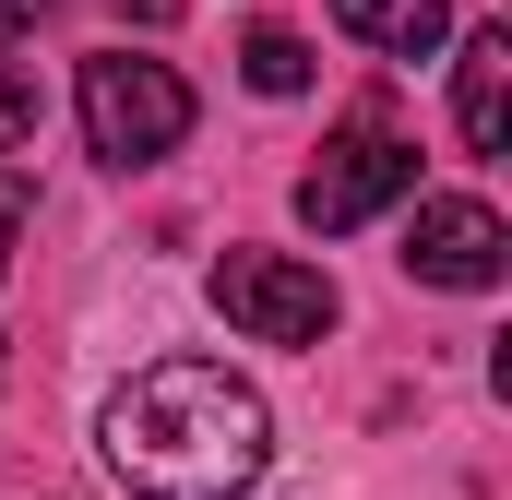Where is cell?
Returning a JSON list of instances; mask_svg holds the SVG:
<instances>
[{
  "label": "cell",
  "mask_w": 512,
  "mask_h": 500,
  "mask_svg": "<svg viewBox=\"0 0 512 500\" xmlns=\"http://www.w3.org/2000/svg\"><path fill=\"white\" fill-rule=\"evenodd\" d=\"M36 131H48V108H36V84L0 60V155H36Z\"/></svg>",
  "instance_id": "obj_9"
},
{
  "label": "cell",
  "mask_w": 512,
  "mask_h": 500,
  "mask_svg": "<svg viewBox=\"0 0 512 500\" xmlns=\"http://www.w3.org/2000/svg\"><path fill=\"white\" fill-rule=\"evenodd\" d=\"M96 453L131 500H239L274 465V417L215 358H155L96 405Z\"/></svg>",
  "instance_id": "obj_1"
},
{
  "label": "cell",
  "mask_w": 512,
  "mask_h": 500,
  "mask_svg": "<svg viewBox=\"0 0 512 500\" xmlns=\"http://www.w3.org/2000/svg\"><path fill=\"white\" fill-rule=\"evenodd\" d=\"M36 12H48V0H0V36H12V24H36Z\"/></svg>",
  "instance_id": "obj_10"
},
{
  "label": "cell",
  "mask_w": 512,
  "mask_h": 500,
  "mask_svg": "<svg viewBox=\"0 0 512 500\" xmlns=\"http://www.w3.org/2000/svg\"><path fill=\"white\" fill-rule=\"evenodd\" d=\"M453 131H465V155H501L512 143V24L465 36V60H453Z\"/></svg>",
  "instance_id": "obj_6"
},
{
  "label": "cell",
  "mask_w": 512,
  "mask_h": 500,
  "mask_svg": "<svg viewBox=\"0 0 512 500\" xmlns=\"http://www.w3.org/2000/svg\"><path fill=\"white\" fill-rule=\"evenodd\" d=\"M405 191H417V143H393L382 120H358V131H334V143H322V167L298 179V215L334 239V227H370V215L405 203Z\"/></svg>",
  "instance_id": "obj_4"
},
{
  "label": "cell",
  "mask_w": 512,
  "mask_h": 500,
  "mask_svg": "<svg viewBox=\"0 0 512 500\" xmlns=\"http://www.w3.org/2000/svg\"><path fill=\"white\" fill-rule=\"evenodd\" d=\"M334 24L358 48H382V60H429L453 36V0H334Z\"/></svg>",
  "instance_id": "obj_7"
},
{
  "label": "cell",
  "mask_w": 512,
  "mask_h": 500,
  "mask_svg": "<svg viewBox=\"0 0 512 500\" xmlns=\"http://www.w3.org/2000/svg\"><path fill=\"white\" fill-rule=\"evenodd\" d=\"M405 274H417V286L477 298V286H501V274H512V227L489 215V203L441 191V203H417V227H405Z\"/></svg>",
  "instance_id": "obj_5"
},
{
  "label": "cell",
  "mask_w": 512,
  "mask_h": 500,
  "mask_svg": "<svg viewBox=\"0 0 512 500\" xmlns=\"http://www.w3.org/2000/svg\"><path fill=\"white\" fill-rule=\"evenodd\" d=\"M179 131H191V84L167 72V60H84V143L108 155V167H155V155H179Z\"/></svg>",
  "instance_id": "obj_2"
},
{
  "label": "cell",
  "mask_w": 512,
  "mask_h": 500,
  "mask_svg": "<svg viewBox=\"0 0 512 500\" xmlns=\"http://www.w3.org/2000/svg\"><path fill=\"white\" fill-rule=\"evenodd\" d=\"M215 310L251 334V346H322L334 334V274L286 262V250H227L215 262Z\"/></svg>",
  "instance_id": "obj_3"
},
{
  "label": "cell",
  "mask_w": 512,
  "mask_h": 500,
  "mask_svg": "<svg viewBox=\"0 0 512 500\" xmlns=\"http://www.w3.org/2000/svg\"><path fill=\"white\" fill-rule=\"evenodd\" d=\"M239 72H251V96H310V48L286 24H251L239 36Z\"/></svg>",
  "instance_id": "obj_8"
},
{
  "label": "cell",
  "mask_w": 512,
  "mask_h": 500,
  "mask_svg": "<svg viewBox=\"0 0 512 500\" xmlns=\"http://www.w3.org/2000/svg\"><path fill=\"white\" fill-rule=\"evenodd\" d=\"M12 239H24V215H12V191H0V262H12Z\"/></svg>",
  "instance_id": "obj_11"
}]
</instances>
